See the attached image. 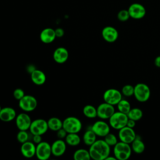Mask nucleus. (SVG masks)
Returning a JSON list of instances; mask_svg holds the SVG:
<instances>
[{"mask_svg": "<svg viewBox=\"0 0 160 160\" xmlns=\"http://www.w3.org/2000/svg\"><path fill=\"white\" fill-rule=\"evenodd\" d=\"M16 127L19 130H29L32 120L31 117L26 112H21L18 114L15 118Z\"/></svg>", "mask_w": 160, "mask_h": 160, "instance_id": "nucleus-13", "label": "nucleus"}, {"mask_svg": "<svg viewBox=\"0 0 160 160\" xmlns=\"http://www.w3.org/2000/svg\"><path fill=\"white\" fill-rule=\"evenodd\" d=\"M113 147V153L116 159L127 160L130 158L132 153L130 144L120 141V142H118Z\"/></svg>", "mask_w": 160, "mask_h": 160, "instance_id": "nucleus-2", "label": "nucleus"}, {"mask_svg": "<svg viewBox=\"0 0 160 160\" xmlns=\"http://www.w3.org/2000/svg\"><path fill=\"white\" fill-rule=\"evenodd\" d=\"M67 134H68V132L63 128H61L60 129H59L58 131H56V135H57V137L58 139H65Z\"/></svg>", "mask_w": 160, "mask_h": 160, "instance_id": "nucleus-35", "label": "nucleus"}, {"mask_svg": "<svg viewBox=\"0 0 160 160\" xmlns=\"http://www.w3.org/2000/svg\"><path fill=\"white\" fill-rule=\"evenodd\" d=\"M31 79L34 84L41 86L46 82V76L43 71L35 69L31 72Z\"/></svg>", "mask_w": 160, "mask_h": 160, "instance_id": "nucleus-21", "label": "nucleus"}, {"mask_svg": "<svg viewBox=\"0 0 160 160\" xmlns=\"http://www.w3.org/2000/svg\"><path fill=\"white\" fill-rule=\"evenodd\" d=\"M52 155L51 146L46 141H41L36 144V156L39 160H47Z\"/></svg>", "mask_w": 160, "mask_h": 160, "instance_id": "nucleus-9", "label": "nucleus"}, {"mask_svg": "<svg viewBox=\"0 0 160 160\" xmlns=\"http://www.w3.org/2000/svg\"><path fill=\"white\" fill-rule=\"evenodd\" d=\"M65 142L70 146H76L81 142V138L78 133H68L65 138Z\"/></svg>", "mask_w": 160, "mask_h": 160, "instance_id": "nucleus-24", "label": "nucleus"}, {"mask_svg": "<svg viewBox=\"0 0 160 160\" xmlns=\"http://www.w3.org/2000/svg\"><path fill=\"white\" fill-rule=\"evenodd\" d=\"M91 129L97 136L99 137H104L110 132V125L102 120L96 121Z\"/></svg>", "mask_w": 160, "mask_h": 160, "instance_id": "nucleus-14", "label": "nucleus"}, {"mask_svg": "<svg viewBox=\"0 0 160 160\" xmlns=\"http://www.w3.org/2000/svg\"><path fill=\"white\" fill-rule=\"evenodd\" d=\"M136 134L133 129L127 126L120 129L118 132V137L121 141L131 144L136 138Z\"/></svg>", "mask_w": 160, "mask_h": 160, "instance_id": "nucleus-12", "label": "nucleus"}, {"mask_svg": "<svg viewBox=\"0 0 160 160\" xmlns=\"http://www.w3.org/2000/svg\"><path fill=\"white\" fill-rule=\"evenodd\" d=\"M96 138H97L96 134L91 129L87 130L84 133L83 137H82V140H83L84 143L86 145L90 146L97 140Z\"/></svg>", "mask_w": 160, "mask_h": 160, "instance_id": "nucleus-25", "label": "nucleus"}, {"mask_svg": "<svg viewBox=\"0 0 160 160\" xmlns=\"http://www.w3.org/2000/svg\"><path fill=\"white\" fill-rule=\"evenodd\" d=\"M24 95V91L21 88H16L13 91V96L18 101L20 100Z\"/></svg>", "mask_w": 160, "mask_h": 160, "instance_id": "nucleus-34", "label": "nucleus"}, {"mask_svg": "<svg viewBox=\"0 0 160 160\" xmlns=\"http://www.w3.org/2000/svg\"><path fill=\"white\" fill-rule=\"evenodd\" d=\"M122 95L121 92L118 89L110 88L104 91L102 98L104 102L115 106L122 99Z\"/></svg>", "mask_w": 160, "mask_h": 160, "instance_id": "nucleus-8", "label": "nucleus"}, {"mask_svg": "<svg viewBox=\"0 0 160 160\" xmlns=\"http://www.w3.org/2000/svg\"><path fill=\"white\" fill-rule=\"evenodd\" d=\"M121 93L126 97H131L134 95V86L131 84L124 85L121 89Z\"/></svg>", "mask_w": 160, "mask_h": 160, "instance_id": "nucleus-32", "label": "nucleus"}, {"mask_svg": "<svg viewBox=\"0 0 160 160\" xmlns=\"http://www.w3.org/2000/svg\"><path fill=\"white\" fill-rule=\"evenodd\" d=\"M54 61L58 64H62L67 61L69 58V52L64 47H59L56 48L52 55Z\"/></svg>", "mask_w": 160, "mask_h": 160, "instance_id": "nucleus-18", "label": "nucleus"}, {"mask_svg": "<svg viewBox=\"0 0 160 160\" xmlns=\"http://www.w3.org/2000/svg\"><path fill=\"white\" fill-rule=\"evenodd\" d=\"M104 141L110 146H114L118 142L117 137L112 133L109 132L106 136L104 137Z\"/></svg>", "mask_w": 160, "mask_h": 160, "instance_id": "nucleus-31", "label": "nucleus"}, {"mask_svg": "<svg viewBox=\"0 0 160 160\" xmlns=\"http://www.w3.org/2000/svg\"><path fill=\"white\" fill-rule=\"evenodd\" d=\"M15 109L11 107H4L0 111V120L2 122H11L16 117Z\"/></svg>", "mask_w": 160, "mask_h": 160, "instance_id": "nucleus-19", "label": "nucleus"}, {"mask_svg": "<svg viewBox=\"0 0 160 160\" xmlns=\"http://www.w3.org/2000/svg\"><path fill=\"white\" fill-rule=\"evenodd\" d=\"M54 30H55V34H56V38H61L64 36V31L63 29H62L61 28H58Z\"/></svg>", "mask_w": 160, "mask_h": 160, "instance_id": "nucleus-37", "label": "nucleus"}, {"mask_svg": "<svg viewBox=\"0 0 160 160\" xmlns=\"http://www.w3.org/2000/svg\"><path fill=\"white\" fill-rule=\"evenodd\" d=\"M117 108H118V110L119 111L125 113V114H128V112L131 109L130 102L128 101H127L126 99H122L118 103Z\"/></svg>", "mask_w": 160, "mask_h": 160, "instance_id": "nucleus-29", "label": "nucleus"}, {"mask_svg": "<svg viewBox=\"0 0 160 160\" xmlns=\"http://www.w3.org/2000/svg\"><path fill=\"white\" fill-rule=\"evenodd\" d=\"M136 121H135L134 120H132V119H128L126 126H128V127H130L131 128H134L135 127V126H136Z\"/></svg>", "mask_w": 160, "mask_h": 160, "instance_id": "nucleus-38", "label": "nucleus"}, {"mask_svg": "<svg viewBox=\"0 0 160 160\" xmlns=\"http://www.w3.org/2000/svg\"><path fill=\"white\" fill-rule=\"evenodd\" d=\"M117 18L119 21L122 22H125L128 21L130 18L128 9H122L119 11L118 13Z\"/></svg>", "mask_w": 160, "mask_h": 160, "instance_id": "nucleus-33", "label": "nucleus"}, {"mask_svg": "<svg viewBox=\"0 0 160 160\" xmlns=\"http://www.w3.org/2000/svg\"><path fill=\"white\" fill-rule=\"evenodd\" d=\"M73 158L75 160H89L91 159L89 150L83 148L77 149L73 154Z\"/></svg>", "mask_w": 160, "mask_h": 160, "instance_id": "nucleus-26", "label": "nucleus"}, {"mask_svg": "<svg viewBox=\"0 0 160 160\" xmlns=\"http://www.w3.org/2000/svg\"><path fill=\"white\" fill-rule=\"evenodd\" d=\"M48 129L49 128L47 121L44 119L39 118L32 121L29 130L30 133L32 135H43L48 131Z\"/></svg>", "mask_w": 160, "mask_h": 160, "instance_id": "nucleus-7", "label": "nucleus"}, {"mask_svg": "<svg viewBox=\"0 0 160 160\" xmlns=\"http://www.w3.org/2000/svg\"><path fill=\"white\" fill-rule=\"evenodd\" d=\"M136 99L140 102H146L150 98L151 90L145 83L139 82L134 86V95Z\"/></svg>", "mask_w": 160, "mask_h": 160, "instance_id": "nucleus-3", "label": "nucleus"}, {"mask_svg": "<svg viewBox=\"0 0 160 160\" xmlns=\"http://www.w3.org/2000/svg\"><path fill=\"white\" fill-rule=\"evenodd\" d=\"M154 64L156 67L160 68V56H157L154 59Z\"/></svg>", "mask_w": 160, "mask_h": 160, "instance_id": "nucleus-39", "label": "nucleus"}, {"mask_svg": "<svg viewBox=\"0 0 160 160\" xmlns=\"http://www.w3.org/2000/svg\"><path fill=\"white\" fill-rule=\"evenodd\" d=\"M1 109H2V108H1V106H0V111H1Z\"/></svg>", "mask_w": 160, "mask_h": 160, "instance_id": "nucleus-41", "label": "nucleus"}, {"mask_svg": "<svg viewBox=\"0 0 160 160\" xmlns=\"http://www.w3.org/2000/svg\"><path fill=\"white\" fill-rule=\"evenodd\" d=\"M19 101V108L26 112L33 111L38 106V101L32 95H24Z\"/></svg>", "mask_w": 160, "mask_h": 160, "instance_id": "nucleus-6", "label": "nucleus"}, {"mask_svg": "<svg viewBox=\"0 0 160 160\" xmlns=\"http://www.w3.org/2000/svg\"><path fill=\"white\" fill-rule=\"evenodd\" d=\"M16 138L18 141L22 144L28 141H29V134L26 130H19V132L16 136Z\"/></svg>", "mask_w": 160, "mask_h": 160, "instance_id": "nucleus-30", "label": "nucleus"}, {"mask_svg": "<svg viewBox=\"0 0 160 160\" xmlns=\"http://www.w3.org/2000/svg\"><path fill=\"white\" fill-rule=\"evenodd\" d=\"M132 151L137 154H141L145 150V144L144 142L136 136L135 139L131 143Z\"/></svg>", "mask_w": 160, "mask_h": 160, "instance_id": "nucleus-23", "label": "nucleus"}, {"mask_svg": "<svg viewBox=\"0 0 160 160\" xmlns=\"http://www.w3.org/2000/svg\"><path fill=\"white\" fill-rule=\"evenodd\" d=\"M114 106L104 102L97 108V117L101 119H109L115 112Z\"/></svg>", "mask_w": 160, "mask_h": 160, "instance_id": "nucleus-11", "label": "nucleus"}, {"mask_svg": "<svg viewBox=\"0 0 160 160\" xmlns=\"http://www.w3.org/2000/svg\"><path fill=\"white\" fill-rule=\"evenodd\" d=\"M127 115L129 119L134 120L135 121H138L142 118L143 116V112L140 108H134L130 109Z\"/></svg>", "mask_w": 160, "mask_h": 160, "instance_id": "nucleus-28", "label": "nucleus"}, {"mask_svg": "<svg viewBox=\"0 0 160 160\" xmlns=\"http://www.w3.org/2000/svg\"><path fill=\"white\" fill-rule=\"evenodd\" d=\"M32 141L34 143V144H39L42 141V135H39V134H34L32 135Z\"/></svg>", "mask_w": 160, "mask_h": 160, "instance_id": "nucleus-36", "label": "nucleus"}, {"mask_svg": "<svg viewBox=\"0 0 160 160\" xmlns=\"http://www.w3.org/2000/svg\"><path fill=\"white\" fill-rule=\"evenodd\" d=\"M109 156H110V155H109ZM108 156L106 158L105 160H110V159H111V160H116V158L114 157V156Z\"/></svg>", "mask_w": 160, "mask_h": 160, "instance_id": "nucleus-40", "label": "nucleus"}, {"mask_svg": "<svg viewBox=\"0 0 160 160\" xmlns=\"http://www.w3.org/2000/svg\"><path fill=\"white\" fill-rule=\"evenodd\" d=\"M128 119L127 114L119 111L117 112L115 111L109 118V124L113 129L119 130L126 126Z\"/></svg>", "mask_w": 160, "mask_h": 160, "instance_id": "nucleus-5", "label": "nucleus"}, {"mask_svg": "<svg viewBox=\"0 0 160 160\" xmlns=\"http://www.w3.org/2000/svg\"><path fill=\"white\" fill-rule=\"evenodd\" d=\"M110 148L104 139L96 140L89 146V152L91 158L94 160H105L110 155Z\"/></svg>", "mask_w": 160, "mask_h": 160, "instance_id": "nucleus-1", "label": "nucleus"}, {"mask_svg": "<svg viewBox=\"0 0 160 160\" xmlns=\"http://www.w3.org/2000/svg\"><path fill=\"white\" fill-rule=\"evenodd\" d=\"M82 112L88 118L92 119L97 117V108L91 104H88L84 106Z\"/></svg>", "mask_w": 160, "mask_h": 160, "instance_id": "nucleus-27", "label": "nucleus"}, {"mask_svg": "<svg viewBox=\"0 0 160 160\" xmlns=\"http://www.w3.org/2000/svg\"><path fill=\"white\" fill-rule=\"evenodd\" d=\"M56 38L55 30L51 28H46L42 29L39 35L41 41L45 44L51 43L54 41Z\"/></svg>", "mask_w": 160, "mask_h": 160, "instance_id": "nucleus-20", "label": "nucleus"}, {"mask_svg": "<svg viewBox=\"0 0 160 160\" xmlns=\"http://www.w3.org/2000/svg\"><path fill=\"white\" fill-rule=\"evenodd\" d=\"M66 142L65 141L58 139L54 141L51 146L52 155L56 157H60L62 156L66 150Z\"/></svg>", "mask_w": 160, "mask_h": 160, "instance_id": "nucleus-17", "label": "nucleus"}, {"mask_svg": "<svg viewBox=\"0 0 160 160\" xmlns=\"http://www.w3.org/2000/svg\"><path fill=\"white\" fill-rule=\"evenodd\" d=\"M48 126L49 129L56 132L62 128V121L58 118L52 117L48 121Z\"/></svg>", "mask_w": 160, "mask_h": 160, "instance_id": "nucleus-22", "label": "nucleus"}, {"mask_svg": "<svg viewBox=\"0 0 160 160\" xmlns=\"http://www.w3.org/2000/svg\"><path fill=\"white\" fill-rule=\"evenodd\" d=\"M81 120L74 116H69L62 121V128L68 133H78L82 129Z\"/></svg>", "mask_w": 160, "mask_h": 160, "instance_id": "nucleus-4", "label": "nucleus"}, {"mask_svg": "<svg viewBox=\"0 0 160 160\" xmlns=\"http://www.w3.org/2000/svg\"><path fill=\"white\" fill-rule=\"evenodd\" d=\"M128 11L129 12L130 18L134 19H141L143 18L146 14L145 7L138 2L131 4L129 6Z\"/></svg>", "mask_w": 160, "mask_h": 160, "instance_id": "nucleus-10", "label": "nucleus"}, {"mask_svg": "<svg viewBox=\"0 0 160 160\" xmlns=\"http://www.w3.org/2000/svg\"><path fill=\"white\" fill-rule=\"evenodd\" d=\"M102 37L104 40L108 42H114L118 38V30L111 26L104 27L101 32Z\"/></svg>", "mask_w": 160, "mask_h": 160, "instance_id": "nucleus-15", "label": "nucleus"}, {"mask_svg": "<svg viewBox=\"0 0 160 160\" xmlns=\"http://www.w3.org/2000/svg\"><path fill=\"white\" fill-rule=\"evenodd\" d=\"M36 146L35 144L29 140L22 143L20 151L24 157L26 158H31L36 156Z\"/></svg>", "mask_w": 160, "mask_h": 160, "instance_id": "nucleus-16", "label": "nucleus"}]
</instances>
